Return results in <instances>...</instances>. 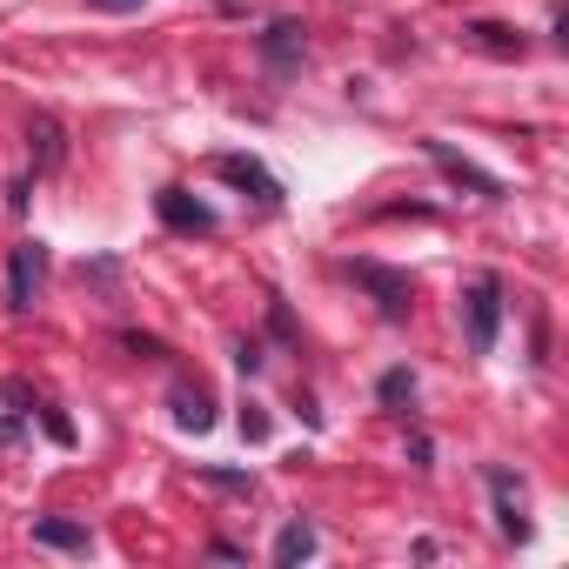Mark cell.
Returning <instances> with one entry per match:
<instances>
[{"label": "cell", "instance_id": "cell-13", "mask_svg": "<svg viewBox=\"0 0 569 569\" xmlns=\"http://www.w3.org/2000/svg\"><path fill=\"white\" fill-rule=\"evenodd\" d=\"M469 34H476V41H482V48H489V54H502V61H516V54H522V41H516V34H509V28H496V21H476V28H469Z\"/></svg>", "mask_w": 569, "mask_h": 569}, {"label": "cell", "instance_id": "cell-8", "mask_svg": "<svg viewBox=\"0 0 569 569\" xmlns=\"http://www.w3.org/2000/svg\"><path fill=\"white\" fill-rule=\"evenodd\" d=\"M489 496H496V522H502V536L522 542V536H529V496H522V482H516L509 469H489Z\"/></svg>", "mask_w": 569, "mask_h": 569}, {"label": "cell", "instance_id": "cell-11", "mask_svg": "<svg viewBox=\"0 0 569 569\" xmlns=\"http://www.w3.org/2000/svg\"><path fill=\"white\" fill-rule=\"evenodd\" d=\"M28 141H34V174H54V168H61V154H68L61 121H54V114H34V121H28Z\"/></svg>", "mask_w": 569, "mask_h": 569}, {"label": "cell", "instance_id": "cell-19", "mask_svg": "<svg viewBox=\"0 0 569 569\" xmlns=\"http://www.w3.org/2000/svg\"><path fill=\"white\" fill-rule=\"evenodd\" d=\"M121 342H128V349H134V356H168V349H161V342H154V336H121Z\"/></svg>", "mask_w": 569, "mask_h": 569}, {"label": "cell", "instance_id": "cell-1", "mask_svg": "<svg viewBox=\"0 0 569 569\" xmlns=\"http://www.w3.org/2000/svg\"><path fill=\"white\" fill-rule=\"evenodd\" d=\"M462 329H469V349L489 356L496 349V329H502V274H469V289H462Z\"/></svg>", "mask_w": 569, "mask_h": 569}, {"label": "cell", "instance_id": "cell-9", "mask_svg": "<svg viewBox=\"0 0 569 569\" xmlns=\"http://www.w3.org/2000/svg\"><path fill=\"white\" fill-rule=\"evenodd\" d=\"M168 409H174V422H181V429H194V436H208V429H214V396H208L201 382H174Z\"/></svg>", "mask_w": 569, "mask_h": 569}, {"label": "cell", "instance_id": "cell-7", "mask_svg": "<svg viewBox=\"0 0 569 569\" xmlns=\"http://www.w3.org/2000/svg\"><path fill=\"white\" fill-rule=\"evenodd\" d=\"M154 214H161L174 234H214V208L194 201L188 188H161V194H154Z\"/></svg>", "mask_w": 569, "mask_h": 569}, {"label": "cell", "instance_id": "cell-14", "mask_svg": "<svg viewBox=\"0 0 569 569\" xmlns=\"http://www.w3.org/2000/svg\"><path fill=\"white\" fill-rule=\"evenodd\" d=\"M194 476H201V482H214V489H234V496H254V476H248V469H214V462H201Z\"/></svg>", "mask_w": 569, "mask_h": 569}, {"label": "cell", "instance_id": "cell-4", "mask_svg": "<svg viewBox=\"0 0 569 569\" xmlns=\"http://www.w3.org/2000/svg\"><path fill=\"white\" fill-rule=\"evenodd\" d=\"M254 48H261V68H268V74H296L302 54H309V28H302V21H268V34H261Z\"/></svg>", "mask_w": 569, "mask_h": 569}, {"label": "cell", "instance_id": "cell-2", "mask_svg": "<svg viewBox=\"0 0 569 569\" xmlns=\"http://www.w3.org/2000/svg\"><path fill=\"white\" fill-rule=\"evenodd\" d=\"M349 274L376 296L382 322H409V302H416V281H409V274H396V268H382V261H349Z\"/></svg>", "mask_w": 569, "mask_h": 569}, {"label": "cell", "instance_id": "cell-10", "mask_svg": "<svg viewBox=\"0 0 569 569\" xmlns=\"http://www.w3.org/2000/svg\"><path fill=\"white\" fill-rule=\"evenodd\" d=\"M309 556H316V522H309V516H289V522H281V536H274V562L296 569V562H309Z\"/></svg>", "mask_w": 569, "mask_h": 569}, {"label": "cell", "instance_id": "cell-6", "mask_svg": "<svg viewBox=\"0 0 569 569\" xmlns=\"http://www.w3.org/2000/svg\"><path fill=\"white\" fill-rule=\"evenodd\" d=\"M422 154H429V161H436L456 188H469V194H482V201H502V181H496V174H482L476 161H462L449 141H422Z\"/></svg>", "mask_w": 569, "mask_h": 569}, {"label": "cell", "instance_id": "cell-20", "mask_svg": "<svg viewBox=\"0 0 569 569\" xmlns=\"http://www.w3.org/2000/svg\"><path fill=\"white\" fill-rule=\"evenodd\" d=\"M241 429H248V436L261 442V436H268V416H261V409H241Z\"/></svg>", "mask_w": 569, "mask_h": 569}, {"label": "cell", "instance_id": "cell-16", "mask_svg": "<svg viewBox=\"0 0 569 569\" xmlns=\"http://www.w3.org/2000/svg\"><path fill=\"white\" fill-rule=\"evenodd\" d=\"M41 422H48V436H54V442H61V449H68V442H74V422H68V416H61V409H41Z\"/></svg>", "mask_w": 569, "mask_h": 569}, {"label": "cell", "instance_id": "cell-12", "mask_svg": "<svg viewBox=\"0 0 569 569\" xmlns=\"http://www.w3.org/2000/svg\"><path fill=\"white\" fill-rule=\"evenodd\" d=\"M34 542H48V549H74V556L94 549L88 522H68V516H41V522H34Z\"/></svg>", "mask_w": 569, "mask_h": 569}, {"label": "cell", "instance_id": "cell-5", "mask_svg": "<svg viewBox=\"0 0 569 569\" xmlns=\"http://www.w3.org/2000/svg\"><path fill=\"white\" fill-rule=\"evenodd\" d=\"M214 174H221L228 188L254 194L261 208H281V181H274V174H268V168H261L254 154H221V161H214Z\"/></svg>", "mask_w": 569, "mask_h": 569}, {"label": "cell", "instance_id": "cell-17", "mask_svg": "<svg viewBox=\"0 0 569 569\" xmlns=\"http://www.w3.org/2000/svg\"><path fill=\"white\" fill-rule=\"evenodd\" d=\"M88 8H94V14H141L148 0H88Z\"/></svg>", "mask_w": 569, "mask_h": 569}, {"label": "cell", "instance_id": "cell-18", "mask_svg": "<svg viewBox=\"0 0 569 569\" xmlns=\"http://www.w3.org/2000/svg\"><path fill=\"white\" fill-rule=\"evenodd\" d=\"M234 369L254 376V369H261V342H241V349H234Z\"/></svg>", "mask_w": 569, "mask_h": 569}, {"label": "cell", "instance_id": "cell-15", "mask_svg": "<svg viewBox=\"0 0 569 569\" xmlns=\"http://www.w3.org/2000/svg\"><path fill=\"white\" fill-rule=\"evenodd\" d=\"M376 396H382V409H396V402H409V396H416V376H409V369H389Z\"/></svg>", "mask_w": 569, "mask_h": 569}, {"label": "cell", "instance_id": "cell-3", "mask_svg": "<svg viewBox=\"0 0 569 569\" xmlns=\"http://www.w3.org/2000/svg\"><path fill=\"white\" fill-rule=\"evenodd\" d=\"M41 274H48V248H41V241H21V248L8 254V309H14V316H28V309H34Z\"/></svg>", "mask_w": 569, "mask_h": 569}]
</instances>
